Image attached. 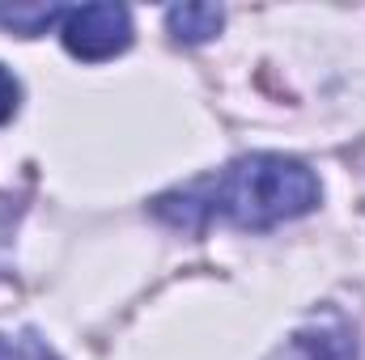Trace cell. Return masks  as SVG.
<instances>
[{
	"instance_id": "2",
	"label": "cell",
	"mask_w": 365,
	"mask_h": 360,
	"mask_svg": "<svg viewBox=\"0 0 365 360\" xmlns=\"http://www.w3.org/2000/svg\"><path fill=\"white\" fill-rule=\"evenodd\" d=\"M60 34L77 60L98 64V60H110L132 47V13L123 4H81V9L64 13Z\"/></svg>"
},
{
	"instance_id": "5",
	"label": "cell",
	"mask_w": 365,
	"mask_h": 360,
	"mask_svg": "<svg viewBox=\"0 0 365 360\" xmlns=\"http://www.w3.org/2000/svg\"><path fill=\"white\" fill-rule=\"evenodd\" d=\"M64 13L68 9H60V4H0V26L21 34V38H34L47 26L64 21Z\"/></svg>"
},
{
	"instance_id": "6",
	"label": "cell",
	"mask_w": 365,
	"mask_h": 360,
	"mask_svg": "<svg viewBox=\"0 0 365 360\" xmlns=\"http://www.w3.org/2000/svg\"><path fill=\"white\" fill-rule=\"evenodd\" d=\"M0 360H60L38 335L17 331V335H0Z\"/></svg>"
},
{
	"instance_id": "1",
	"label": "cell",
	"mask_w": 365,
	"mask_h": 360,
	"mask_svg": "<svg viewBox=\"0 0 365 360\" xmlns=\"http://www.w3.org/2000/svg\"><path fill=\"white\" fill-rule=\"evenodd\" d=\"M323 186L310 166L284 153H251L230 162L208 182L204 216H225L238 229H272L293 216H306L319 203Z\"/></svg>"
},
{
	"instance_id": "3",
	"label": "cell",
	"mask_w": 365,
	"mask_h": 360,
	"mask_svg": "<svg viewBox=\"0 0 365 360\" xmlns=\"http://www.w3.org/2000/svg\"><path fill=\"white\" fill-rule=\"evenodd\" d=\"M264 360H357V339L344 322H306Z\"/></svg>"
},
{
	"instance_id": "7",
	"label": "cell",
	"mask_w": 365,
	"mask_h": 360,
	"mask_svg": "<svg viewBox=\"0 0 365 360\" xmlns=\"http://www.w3.org/2000/svg\"><path fill=\"white\" fill-rule=\"evenodd\" d=\"M17 102H21V85H17V77L0 64V123H9V119L17 115Z\"/></svg>"
},
{
	"instance_id": "4",
	"label": "cell",
	"mask_w": 365,
	"mask_h": 360,
	"mask_svg": "<svg viewBox=\"0 0 365 360\" xmlns=\"http://www.w3.org/2000/svg\"><path fill=\"white\" fill-rule=\"evenodd\" d=\"M221 21H225L221 4H175V9H166L170 34H175L179 43H187V47L208 43V38L221 30Z\"/></svg>"
}]
</instances>
